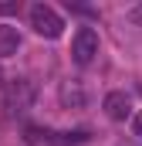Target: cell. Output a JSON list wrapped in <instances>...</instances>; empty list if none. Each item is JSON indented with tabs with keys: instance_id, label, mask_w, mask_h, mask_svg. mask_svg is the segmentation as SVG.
<instances>
[{
	"instance_id": "7",
	"label": "cell",
	"mask_w": 142,
	"mask_h": 146,
	"mask_svg": "<svg viewBox=\"0 0 142 146\" xmlns=\"http://www.w3.org/2000/svg\"><path fill=\"white\" fill-rule=\"evenodd\" d=\"M61 102L64 106H85V92H81L78 82H64L61 85Z\"/></svg>"
},
{
	"instance_id": "9",
	"label": "cell",
	"mask_w": 142,
	"mask_h": 146,
	"mask_svg": "<svg viewBox=\"0 0 142 146\" xmlns=\"http://www.w3.org/2000/svg\"><path fill=\"white\" fill-rule=\"evenodd\" d=\"M129 21H132L135 27H142V3H139V7H132V10H129Z\"/></svg>"
},
{
	"instance_id": "6",
	"label": "cell",
	"mask_w": 142,
	"mask_h": 146,
	"mask_svg": "<svg viewBox=\"0 0 142 146\" xmlns=\"http://www.w3.org/2000/svg\"><path fill=\"white\" fill-rule=\"evenodd\" d=\"M20 51V31L14 24H0V58H10Z\"/></svg>"
},
{
	"instance_id": "2",
	"label": "cell",
	"mask_w": 142,
	"mask_h": 146,
	"mask_svg": "<svg viewBox=\"0 0 142 146\" xmlns=\"http://www.w3.org/2000/svg\"><path fill=\"white\" fill-rule=\"evenodd\" d=\"M81 143H88L85 129H78V133H54V129H41V126L27 129V146H81Z\"/></svg>"
},
{
	"instance_id": "5",
	"label": "cell",
	"mask_w": 142,
	"mask_h": 146,
	"mask_svg": "<svg viewBox=\"0 0 142 146\" xmlns=\"http://www.w3.org/2000/svg\"><path fill=\"white\" fill-rule=\"evenodd\" d=\"M102 109H105V115L112 122H125V119H132V99L125 92H108Z\"/></svg>"
},
{
	"instance_id": "1",
	"label": "cell",
	"mask_w": 142,
	"mask_h": 146,
	"mask_svg": "<svg viewBox=\"0 0 142 146\" xmlns=\"http://www.w3.org/2000/svg\"><path fill=\"white\" fill-rule=\"evenodd\" d=\"M27 21H31L34 34L47 37V41H54V37H61V34H64V21H61V14H58L51 3H31V10H27Z\"/></svg>"
},
{
	"instance_id": "8",
	"label": "cell",
	"mask_w": 142,
	"mask_h": 146,
	"mask_svg": "<svg viewBox=\"0 0 142 146\" xmlns=\"http://www.w3.org/2000/svg\"><path fill=\"white\" fill-rule=\"evenodd\" d=\"M129 126H132V133L142 139V109L139 112H132V119H129Z\"/></svg>"
},
{
	"instance_id": "10",
	"label": "cell",
	"mask_w": 142,
	"mask_h": 146,
	"mask_svg": "<svg viewBox=\"0 0 142 146\" xmlns=\"http://www.w3.org/2000/svg\"><path fill=\"white\" fill-rule=\"evenodd\" d=\"M17 10V3H0V14H14Z\"/></svg>"
},
{
	"instance_id": "4",
	"label": "cell",
	"mask_w": 142,
	"mask_h": 146,
	"mask_svg": "<svg viewBox=\"0 0 142 146\" xmlns=\"http://www.w3.org/2000/svg\"><path fill=\"white\" fill-rule=\"evenodd\" d=\"M31 102H34V85L27 78H14L7 85V109L14 112V115H24V112L31 109Z\"/></svg>"
},
{
	"instance_id": "3",
	"label": "cell",
	"mask_w": 142,
	"mask_h": 146,
	"mask_svg": "<svg viewBox=\"0 0 142 146\" xmlns=\"http://www.w3.org/2000/svg\"><path fill=\"white\" fill-rule=\"evenodd\" d=\"M98 54V34L91 27H78L74 31V41H71V58L74 65H91Z\"/></svg>"
}]
</instances>
